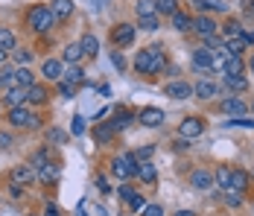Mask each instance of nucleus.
<instances>
[{
  "instance_id": "nucleus-20",
  "label": "nucleus",
  "mask_w": 254,
  "mask_h": 216,
  "mask_svg": "<svg viewBox=\"0 0 254 216\" xmlns=\"http://www.w3.org/2000/svg\"><path fill=\"white\" fill-rule=\"evenodd\" d=\"M79 47H82V53H85V56H91V59H94V56L100 53V41H97V35L85 32V35H82V41H79Z\"/></svg>"
},
{
  "instance_id": "nucleus-56",
  "label": "nucleus",
  "mask_w": 254,
  "mask_h": 216,
  "mask_svg": "<svg viewBox=\"0 0 254 216\" xmlns=\"http://www.w3.org/2000/svg\"><path fill=\"white\" fill-rule=\"evenodd\" d=\"M243 38H246V44H254V32H252V29H246V32H243Z\"/></svg>"
},
{
  "instance_id": "nucleus-23",
  "label": "nucleus",
  "mask_w": 254,
  "mask_h": 216,
  "mask_svg": "<svg viewBox=\"0 0 254 216\" xmlns=\"http://www.w3.org/2000/svg\"><path fill=\"white\" fill-rule=\"evenodd\" d=\"M134 12H137V18H152V15H158V3L155 0H137Z\"/></svg>"
},
{
  "instance_id": "nucleus-11",
  "label": "nucleus",
  "mask_w": 254,
  "mask_h": 216,
  "mask_svg": "<svg viewBox=\"0 0 254 216\" xmlns=\"http://www.w3.org/2000/svg\"><path fill=\"white\" fill-rule=\"evenodd\" d=\"M219 108H222V114H228V117H243V114L249 111V105H246L243 99H237V96H228Z\"/></svg>"
},
{
  "instance_id": "nucleus-2",
  "label": "nucleus",
  "mask_w": 254,
  "mask_h": 216,
  "mask_svg": "<svg viewBox=\"0 0 254 216\" xmlns=\"http://www.w3.org/2000/svg\"><path fill=\"white\" fill-rule=\"evenodd\" d=\"M53 24H56V15H53L50 6H32V9L26 12V26H29L32 32H47Z\"/></svg>"
},
{
  "instance_id": "nucleus-17",
  "label": "nucleus",
  "mask_w": 254,
  "mask_h": 216,
  "mask_svg": "<svg viewBox=\"0 0 254 216\" xmlns=\"http://www.w3.org/2000/svg\"><path fill=\"white\" fill-rule=\"evenodd\" d=\"M32 85H35V76L26 71V68H18V71L12 73V88H26L29 91Z\"/></svg>"
},
{
  "instance_id": "nucleus-49",
  "label": "nucleus",
  "mask_w": 254,
  "mask_h": 216,
  "mask_svg": "<svg viewBox=\"0 0 254 216\" xmlns=\"http://www.w3.org/2000/svg\"><path fill=\"white\" fill-rule=\"evenodd\" d=\"M9 196H12V199H24V187H21V184H9Z\"/></svg>"
},
{
  "instance_id": "nucleus-51",
  "label": "nucleus",
  "mask_w": 254,
  "mask_h": 216,
  "mask_svg": "<svg viewBox=\"0 0 254 216\" xmlns=\"http://www.w3.org/2000/svg\"><path fill=\"white\" fill-rule=\"evenodd\" d=\"M85 132V120L82 117H73V135H82Z\"/></svg>"
},
{
  "instance_id": "nucleus-29",
  "label": "nucleus",
  "mask_w": 254,
  "mask_h": 216,
  "mask_svg": "<svg viewBox=\"0 0 254 216\" xmlns=\"http://www.w3.org/2000/svg\"><path fill=\"white\" fill-rule=\"evenodd\" d=\"M243 32H246V29H243V24H240L237 18H228L225 26H222V35H225V38H237V35H243Z\"/></svg>"
},
{
  "instance_id": "nucleus-18",
  "label": "nucleus",
  "mask_w": 254,
  "mask_h": 216,
  "mask_svg": "<svg viewBox=\"0 0 254 216\" xmlns=\"http://www.w3.org/2000/svg\"><path fill=\"white\" fill-rule=\"evenodd\" d=\"M35 175H38V181H41V184H56V181H59V175H62V169H59V164H44Z\"/></svg>"
},
{
  "instance_id": "nucleus-28",
  "label": "nucleus",
  "mask_w": 254,
  "mask_h": 216,
  "mask_svg": "<svg viewBox=\"0 0 254 216\" xmlns=\"http://www.w3.org/2000/svg\"><path fill=\"white\" fill-rule=\"evenodd\" d=\"M137 178H140L143 184H155L158 172H155V167H152V164H137Z\"/></svg>"
},
{
  "instance_id": "nucleus-10",
  "label": "nucleus",
  "mask_w": 254,
  "mask_h": 216,
  "mask_svg": "<svg viewBox=\"0 0 254 216\" xmlns=\"http://www.w3.org/2000/svg\"><path fill=\"white\" fill-rule=\"evenodd\" d=\"M41 73H44V79H50V82H62V76H64V65H62L59 59H47V62L41 65Z\"/></svg>"
},
{
  "instance_id": "nucleus-15",
  "label": "nucleus",
  "mask_w": 254,
  "mask_h": 216,
  "mask_svg": "<svg viewBox=\"0 0 254 216\" xmlns=\"http://www.w3.org/2000/svg\"><path fill=\"white\" fill-rule=\"evenodd\" d=\"M6 120L12 123V126H18V129H21V126H24V129H29V120H32V114H29L24 105H21V108H9Z\"/></svg>"
},
{
  "instance_id": "nucleus-31",
  "label": "nucleus",
  "mask_w": 254,
  "mask_h": 216,
  "mask_svg": "<svg viewBox=\"0 0 254 216\" xmlns=\"http://www.w3.org/2000/svg\"><path fill=\"white\" fill-rule=\"evenodd\" d=\"M82 59H85V53H82L79 44H67V47H64V62H67V65H79Z\"/></svg>"
},
{
  "instance_id": "nucleus-4",
  "label": "nucleus",
  "mask_w": 254,
  "mask_h": 216,
  "mask_svg": "<svg viewBox=\"0 0 254 216\" xmlns=\"http://www.w3.org/2000/svg\"><path fill=\"white\" fill-rule=\"evenodd\" d=\"M134 35H137V26L134 24H117L111 29V44L114 47H128L134 41Z\"/></svg>"
},
{
  "instance_id": "nucleus-35",
  "label": "nucleus",
  "mask_w": 254,
  "mask_h": 216,
  "mask_svg": "<svg viewBox=\"0 0 254 216\" xmlns=\"http://www.w3.org/2000/svg\"><path fill=\"white\" fill-rule=\"evenodd\" d=\"M155 3H158V15H170L173 18L178 12V0H155Z\"/></svg>"
},
{
  "instance_id": "nucleus-53",
  "label": "nucleus",
  "mask_w": 254,
  "mask_h": 216,
  "mask_svg": "<svg viewBox=\"0 0 254 216\" xmlns=\"http://www.w3.org/2000/svg\"><path fill=\"white\" fill-rule=\"evenodd\" d=\"M97 187H100V190L105 193V196H111V184H108L105 178H97Z\"/></svg>"
},
{
  "instance_id": "nucleus-5",
  "label": "nucleus",
  "mask_w": 254,
  "mask_h": 216,
  "mask_svg": "<svg viewBox=\"0 0 254 216\" xmlns=\"http://www.w3.org/2000/svg\"><path fill=\"white\" fill-rule=\"evenodd\" d=\"M213 59H216V53L213 50H193V71H199V73H207V71H213Z\"/></svg>"
},
{
  "instance_id": "nucleus-45",
  "label": "nucleus",
  "mask_w": 254,
  "mask_h": 216,
  "mask_svg": "<svg viewBox=\"0 0 254 216\" xmlns=\"http://www.w3.org/2000/svg\"><path fill=\"white\" fill-rule=\"evenodd\" d=\"M117 196H120V199H123V202H131V199H134V196H137V193L131 190V187H128V184H123V187H120V190H117Z\"/></svg>"
},
{
  "instance_id": "nucleus-43",
  "label": "nucleus",
  "mask_w": 254,
  "mask_h": 216,
  "mask_svg": "<svg viewBox=\"0 0 254 216\" xmlns=\"http://www.w3.org/2000/svg\"><path fill=\"white\" fill-rule=\"evenodd\" d=\"M59 94L70 99V96L76 94V85H70V82H64V79H62V82H59Z\"/></svg>"
},
{
  "instance_id": "nucleus-46",
  "label": "nucleus",
  "mask_w": 254,
  "mask_h": 216,
  "mask_svg": "<svg viewBox=\"0 0 254 216\" xmlns=\"http://www.w3.org/2000/svg\"><path fill=\"white\" fill-rule=\"evenodd\" d=\"M204 41V50H216L219 44H222V38L219 35H207V38H202Z\"/></svg>"
},
{
  "instance_id": "nucleus-57",
  "label": "nucleus",
  "mask_w": 254,
  "mask_h": 216,
  "mask_svg": "<svg viewBox=\"0 0 254 216\" xmlns=\"http://www.w3.org/2000/svg\"><path fill=\"white\" fill-rule=\"evenodd\" d=\"M176 216H196L193 211H176Z\"/></svg>"
},
{
  "instance_id": "nucleus-50",
  "label": "nucleus",
  "mask_w": 254,
  "mask_h": 216,
  "mask_svg": "<svg viewBox=\"0 0 254 216\" xmlns=\"http://www.w3.org/2000/svg\"><path fill=\"white\" fill-rule=\"evenodd\" d=\"M173 149H178V152H187V149H190V141L178 135V141H176V144H173Z\"/></svg>"
},
{
  "instance_id": "nucleus-33",
  "label": "nucleus",
  "mask_w": 254,
  "mask_h": 216,
  "mask_svg": "<svg viewBox=\"0 0 254 216\" xmlns=\"http://www.w3.org/2000/svg\"><path fill=\"white\" fill-rule=\"evenodd\" d=\"M62 79H64V82H70V85H82V82H85V73L79 71L76 65H70V68L64 71V76H62Z\"/></svg>"
},
{
  "instance_id": "nucleus-9",
  "label": "nucleus",
  "mask_w": 254,
  "mask_h": 216,
  "mask_svg": "<svg viewBox=\"0 0 254 216\" xmlns=\"http://www.w3.org/2000/svg\"><path fill=\"white\" fill-rule=\"evenodd\" d=\"M164 94L170 96V99H190L193 96V85L190 82H170L164 88Z\"/></svg>"
},
{
  "instance_id": "nucleus-30",
  "label": "nucleus",
  "mask_w": 254,
  "mask_h": 216,
  "mask_svg": "<svg viewBox=\"0 0 254 216\" xmlns=\"http://www.w3.org/2000/svg\"><path fill=\"white\" fill-rule=\"evenodd\" d=\"M246 50V38L243 35H237V38H225V53L228 56H240Z\"/></svg>"
},
{
  "instance_id": "nucleus-38",
  "label": "nucleus",
  "mask_w": 254,
  "mask_h": 216,
  "mask_svg": "<svg viewBox=\"0 0 254 216\" xmlns=\"http://www.w3.org/2000/svg\"><path fill=\"white\" fill-rule=\"evenodd\" d=\"M155 155V146H140L137 152H134V158H137V164H149Z\"/></svg>"
},
{
  "instance_id": "nucleus-55",
  "label": "nucleus",
  "mask_w": 254,
  "mask_h": 216,
  "mask_svg": "<svg viewBox=\"0 0 254 216\" xmlns=\"http://www.w3.org/2000/svg\"><path fill=\"white\" fill-rule=\"evenodd\" d=\"M44 216H62V214H59L56 205H47V208H44Z\"/></svg>"
},
{
  "instance_id": "nucleus-39",
  "label": "nucleus",
  "mask_w": 254,
  "mask_h": 216,
  "mask_svg": "<svg viewBox=\"0 0 254 216\" xmlns=\"http://www.w3.org/2000/svg\"><path fill=\"white\" fill-rule=\"evenodd\" d=\"M47 141H50V144H67V132H62V129H50V132H47Z\"/></svg>"
},
{
  "instance_id": "nucleus-48",
  "label": "nucleus",
  "mask_w": 254,
  "mask_h": 216,
  "mask_svg": "<svg viewBox=\"0 0 254 216\" xmlns=\"http://www.w3.org/2000/svg\"><path fill=\"white\" fill-rule=\"evenodd\" d=\"M143 216H164V208H161V205H146Z\"/></svg>"
},
{
  "instance_id": "nucleus-27",
  "label": "nucleus",
  "mask_w": 254,
  "mask_h": 216,
  "mask_svg": "<svg viewBox=\"0 0 254 216\" xmlns=\"http://www.w3.org/2000/svg\"><path fill=\"white\" fill-rule=\"evenodd\" d=\"M213 181H216L222 190H231V169L228 167H216L213 169Z\"/></svg>"
},
{
  "instance_id": "nucleus-13",
  "label": "nucleus",
  "mask_w": 254,
  "mask_h": 216,
  "mask_svg": "<svg viewBox=\"0 0 254 216\" xmlns=\"http://www.w3.org/2000/svg\"><path fill=\"white\" fill-rule=\"evenodd\" d=\"M38 175L32 172V169L26 167V164H18V167H12V184H21V187H26V184H32Z\"/></svg>"
},
{
  "instance_id": "nucleus-47",
  "label": "nucleus",
  "mask_w": 254,
  "mask_h": 216,
  "mask_svg": "<svg viewBox=\"0 0 254 216\" xmlns=\"http://www.w3.org/2000/svg\"><path fill=\"white\" fill-rule=\"evenodd\" d=\"M111 65H114V68H117V71H120V73L126 71V59H123L120 53H111Z\"/></svg>"
},
{
  "instance_id": "nucleus-21",
  "label": "nucleus",
  "mask_w": 254,
  "mask_h": 216,
  "mask_svg": "<svg viewBox=\"0 0 254 216\" xmlns=\"http://www.w3.org/2000/svg\"><path fill=\"white\" fill-rule=\"evenodd\" d=\"M243 71H246L243 59H240V56H228V53H225V76H243Z\"/></svg>"
},
{
  "instance_id": "nucleus-36",
  "label": "nucleus",
  "mask_w": 254,
  "mask_h": 216,
  "mask_svg": "<svg viewBox=\"0 0 254 216\" xmlns=\"http://www.w3.org/2000/svg\"><path fill=\"white\" fill-rule=\"evenodd\" d=\"M137 29L155 32V29H161V18H158V15H152V18H137Z\"/></svg>"
},
{
  "instance_id": "nucleus-6",
  "label": "nucleus",
  "mask_w": 254,
  "mask_h": 216,
  "mask_svg": "<svg viewBox=\"0 0 254 216\" xmlns=\"http://www.w3.org/2000/svg\"><path fill=\"white\" fill-rule=\"evenodd\" d=\"M190 184L196 187V190H202V193H207L216 181H213V172L210 169H204V167H196L193 172H190Z\"/></svg>"
},
{
  "instance_id": "nucleus-3",
  "label": "nucleus",
  "mask_w": 254,
  "mask_h": 216,
  "mask_svg": "<svg viewBox=\"0 0 254 216\" xmlns=\"http://www.w3.org/2000/svg\"><path fill=\"white\" fill-rule=\"evenodd\" d=\"M111 169H114V175L117 178H131V175H137V158L128 152V155H117L114 158V164H111Z\"/></svg>"
},
{
  "instance_id": "nucleus-16",
  "label": "nucleus",
  "mask_w": 254,
  "mask_h": 216,
  "mask_svg": "<svg viewBox=\"0 0 254 216\" xmlns=\"http://www.w3.org/2000/svg\"><path fill=\"white\" fill-rule=\"evenodd\" d=\"M249 172L246 169H231V190L234 193H246L249 190Z\"/></svg>"
},
{
  "instance_id": "nucleus-54",
  "label": "nucleus",
  "mask_w": 254,
  "mask_h": 216,
  "mask_svg": "<svg viewBox=\"0 0 254 216\" xmlns=\"http://www.w3.org/2000/svg\"><path fill=\"white\" fill-rule=\"evenodd\" d=\"M243 6H246V18H254V0H243Z\"/></svg>"
},
{
  "instance_id": "nucleus-19",
  "label": "nucleus",
  "mask_w": 254,
  "mask_h": 216,
  "mask_svg": "<svg viewBox=\"0 0 254 216\" xmlns=\"http://www.w3.org/2000/svg\"><path fill=\"white\" fill-rule=\"evenodd\" d=\"M26 102V88H9L6 91V105L9 108H21Z\"/></svg>"
},
{
  "instance_id": "nucleus-60",
  "label": "nucleus",
  "mask_w": 254,
  "mask_h": 216,
  "mask_svg": "<svg viewBox=\"0 0 254 216\" xmlns=\"http://www.w3.org/2000/svg\"><path fill=\"white\" fill-rule=\"evenodd\" d=\"M249 68H252V71H254V56H252V59H249Z\"/></svg>"
},
{
  "instance_id": "nucleus-58",
  "label": "nucleus",
  "mask_w": 254,
  "mask_h": 216,
  "mask_svg": "<svg viewBox=\"0 0 254 216\" xmlns=\"http://www.w3.org/2000/svg\"><path fill=\"white\" fill-rule=\"evenodd\" d=\"M6 56H9V53H6V50H0V65L6 62Z\"/></svg>"
},
{
  "instance_id": "nucleus-14",
  "label": "nucleus",
  "mask_w": 254,
  "mask_h": 216,
  "mask_svg": "<svg viewBox=\"0 0 254 216\" xmlns=\"http://www.w3.org/2000/svg\"><path fill=\"white\" fill-rule=\"evenodd\" d=\"M193 32H199L202 38L216 35V21H213V18H207V15H199V18H193Z\"/></svg>"
},
{
  "instance_id": "nucleus-37",
  "label": "nucleus",
  "mask_w": 254,
  "mask_h": 216,
  "mask_svg": "<svg viewBox=\"0 0 254 216\" xmlns=\"http://www.w3.org/2000/svg\"><path fill=\"white\" fill-rule=\"evenodd\" d=\"M0 50H6V53L15 50V35L9 29H0Z\"/></svg>"
},
{
  "instance_id": "nucleus-59",
  "label": "nucleus",
  "mask_w": 254,
  "mask_h": 216,
  "mask_svg": "<svg viewBox=\"0 0 254 216\" xmlns=\"http://www.w3.org/2000/svg\"><path fill=\"white\" fill-rule=\"evenodd\" d=\"M76 216H85V208H79V211H76Z\"/></svg>"
},
{
  "instance_id": "nucleus-34",
  "label": "nucleus",
  "mask_w": 254,
  "mask_h": 216,
  "mask_svg": "<svg viewBox=\"0 0 254 216\" xmlns=\"http://www.w3.org/2000/svg\"><path fill=\"white\" fill-rule=\"evenodd\" d=\"M111 135H114L111 123H105V126H97V129H94V141H97V144H108V141H111Z\"/></svg>"
},
{
  "instance_id": "nucleus-22",
  "label": "nucleus",
  "mask_w": 254,
  "mask_h": 216,
  "mask_svg": "<svg viewBox=\"0 0 254 216\" xmlns=\"http://www.w3.org/2000/svg\"><path fill=\"white\" fill-rule=\"evenodd\" d=\"M222 82H225L228 91H237V94L249 91V79H246V76H222Z\"/></svg>"
},
{
  "instance_id": "nucleus-42",
  "label": "nucleus",
  "mask_w": 254,
  "mask_h": 216,
  "mask_svg": "<svg viewBox=\"0 0 254 216\" xmlns=\"http://www.w3.org/2000/svg\"><path fill=\"white\" fill-rule=\"evenodd\" d=\"M225 205H228V208H240V205H243V199H240V193H234V190H225Z\"/></svg>"
},
{
  "instance_id": "nucleus-61",
  "label": "nucleus",
  "mask_w": 254,
  "mask_h": 216,
  "mask_svg": "<svg viewBox=\"0 0 254 216\" xmlns=\"http://www.w3.org/2000/svg\"><path fill=\"white\" fill-rule=\"evenodd\" d=\"M252 111H254V105H252Z\"/></svg>"
},
{
  "instance_id": "nucleus-40",
  "label": "nucleus",
  "mask_w": 254,
  "mask_h": 216,
  "mask_svg": "<svg viewBox=\"0 0 254 216\" xmlns=\"http://www.w3.org/2000/svg\"><path fill=\"white\" fill-rule=\"evenodd\" d=\"M225 126H243V129H254V117H231Z\"/></svg>"
},
{
  "instance_id": "nucleus-24",
  "label": "nucleus",
  "mask_w": 254,
  "mask_h": 216,
  "mask_svg": "<svg viewBox=\"0 0 254 216\" xmlns=\"http://www.w3.org/2000/svg\"><path fill=\"white\" fill-rule=\"evenodd\" d=\"M173 29H176V32H190V29H193V18L184 15V12H176V15H173Z\"/></svg>"
},
{
  "instance_id": "nucleus-25",
  "label": "nucleus",
  "mask_w": 254,
  "mask_h": 216,
  "mask_svg": "<svg viewBox=\"0 0 254 216\" xmlns=\"http://www.w3.org/2000/svg\"><path fill=\"white\" fill-rule=\"evenodd\" d=\"M26 102H32V105H44V102H47V91H44L41 85H32V88L26 91Z\"/></svg>"
},
{
  "instance_id": "nucleus-41",
  "label": "nucleus",
  "mask_w": 254,
  "mask_h": 216,
  "mask_svg": "<svg viewBox=\"0 0 254 216\" xmlns=\"http://www.w3.org/2000/svg\"><path fill=\"white\" fill-rule=\"evenodd\" d=\"M128 208H131V211H134V214H143V211H146V202H143V196H140V193H137V196H134V199H131V202H128Z\"/></svg>"
},
{
  "instance_id": "nucleus-1",
  "label": "nucleus",
  "mask_w": 254,
  "mask_h": 216,
  "mask_svg": "<svg viewBox=\"0 0 254 216\" xmlns=\"http://www.w3.org/2000/svg\"><path fill=\"white\" fill-rule=\"evenodd\" d=\"M164 50L158 47V44H152V47L140 50L137 56H134V68H137V73H146V76H152V73H161V68H164Z\"/></svg>"
},
{
  "instance_id": "nucleus-12",
  "label": "nucleus",
  "mask_w": 254,
  "mask_h": 216,
  "mask_svg": "<svg viewBox=\"0 0 254 216\" xmlns=\"http://www.w3.org/2000/svg\"><path fill=\"white\" fill-rule=\"evenodd\" d=\"M193 94L199 96V99H213V96L219 94V85L210 82V79H199V82L193 85Z\"/></svg>"
},
{
  "instance_id": "nucleus-32",
  "label": "nucleus",
  "mask_w": 254,
  "mask_h": 216,
  "mask_svg": "<svg viewBox=\"0 0 254 216\" xmlns=\"http://www.w3.org/2000/svg\"><path fill=\"white\" fill-rule=\"evenodd\" d=\"M131 123H134V114H131V111H123V114H117V117L111 120V129H114V132H123Z\"/></svg>"
},
{
  "instance_id": "nucleus-52",
  "label": "nucleus",
  "mask_w": 254,
  "mask_h": 216,
  "mask_svg": "<svg viewBox=\"0 0 254 216\" xmlns=\"http://www.w3.org/2000/svg\"><path fill=\"white\" fill-rule=\"evenodd\" d=\"M9 146H12V135L0 132V149H9Z\"/></svg>"
},
{
  "instance_id": "nucleus-26",
  "label": "nucleus",
  "mask_w": 254,
  "mask_h": 216,
  "mask_svg": "<svg viewBox=\"0 0 254 216\" xmlns=\"http://www.w3.org/2000/svg\"><path fill=\"white\" fill-rule=\"evenodd\" d=\"M53 15L56 18H67L70 12H73V0H53Z\"/></svg>"
},
{
  "instance_id": "nucleus-8",
  "label": "nucleus",
  "mask_w": 254,
  "mask_h": 216,
  "mask_svg": "<svg viewBox=\"0 0 254 216\" xmlns=\"http://www.w3.org/2000/svg\"><path fill=\"white\" fill-rule=\"evenodd\" d=\"M137 123L146 126V129H158V126H164V111L161 108H143L137 114Z\"/></svg>"
},
{
  "instance_id": "nucleus-7",
  "label": "nucleus",
  "mask_w": 254,
  "mask_h": 216,
  "mask_svg": "<svg viewBox=\"0 0 254 216\" xmlns=\"http://www.w3.org/2000/svg\"><path fill=\"white\" fill-rule=\"evenodd\" d=\"M202 132H204V120H202V117H187V120L178 126V135H181V138H187V141L199 138Z\"/></svg>"
},
{
  "instance_id": "nucleus-44",
  "label": "nucleus",
  "mask_w": 254,
  "mask_h": 216,
  "mask_svg": "<svg viewBox=\"0 0 254 216\" xmlns=\"http://www.w3.org/2000/svg\"><path fill=\"white\" fill-rule=\"evenodd\" d=\"M12 59H15L18 65H29V62H32V53H29V50H18V53H12Z\"/></svg>"
}]
</instances>
